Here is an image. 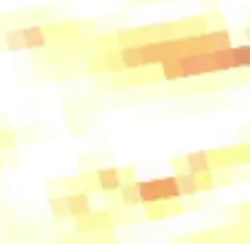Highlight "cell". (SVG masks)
<instances>
[{
	"mask_svg": "<svg viewBox=\"0 0 250 244\" xmlns=\"http://www.w3.org/2000/svg\"><path fill=\"white\" fill-rule=\"evenodd\" d=\"M250 67V46H226L215 51H199V54H180L159 62L162 81H186L196 75H218L229 70H245Z\"/></svg>",
	"mask_w": 250,
	"mask_h": 244,
	"instance_id": "cell-1",
	"label": "cell"
},
{
	"mask_svg": "<svg viewBox=\"0 0 250 244\" xmlns=\"http://www.w3.org/2000/svg\"><path fill=\"white\" fill-rule=\"evenodd\" d=\"M137 193H140V206L153 204V201H164V199H183L175 174L153 177V180H137Z\"/></svg>",
	"mask_w": 250,
	"mask_h": 244,
	"instance_id": "cell-2",
	"label": "cell"
},
{
	"mask_svg": "<svg viewBox=\"0 0 250 244\" xmlns=\"http://www.w3.org/2000/svg\"><path fill=\"white\" fill-rule=\"evenodd\" d=\"M73 220H76V231L78 233H105V231H110V228L116 225L110 209H100V212L89 209L86 215H78V217H73Z\"/></svg>",
	"mask_w": 250,
	"mask_h": 244,
	"instance_id": "cell-3",
	"label": "cell"
},
{
	"mask_svg": "<svg viewBox=\"0 0 250 244\" xmlns=\"http://www.w3.org/2000/svg\"><path fill=\"white\" fill-rule=\"evenodd\" d=\"M186 206L180 204L178 199H164V201H153V204H146V217L148 220H162V217H175L183 215Z\"/></svg>",
	"mask_w": 250,
	"mask_h": 244,
	"instance_id": "cell-4",
	"label": "cell"
},
{
	"mask_svg": "<svg viewBox=\"0 0 250 244\" xmlns=\"http://www.w3.org/2000/svg\"><path fill=\"white\" fill-rule=\"evenodd\" d=\"M19 38H22V49L24 51H33V49H43V46H49V33H46V27H41V24L22 27V30H19Z\"/></svg>",
	"mask_w": 250,
	"mask_h": 244,
	"instance_id": "cell-5",
	"label": "cell"
},
{
	"mask_svg": "<svg viewBox=\"0 0 250 244\" xmlns=\"http://www.w3.org/2000/svg\"><path fill=\"white\" fill-rule=\"evenodd\" d=\"M65 206H67V217H78L86 215L92 209V199H89V190H70L65 196Z\"/></svg>",
	"mask_w": 250,
	"mask_h": 244,
	"instance_id": "cell-6",
	"label": "cell"
},
{
	"mask_svg": "<svg viewBox=\"0 0 250 244\" xmlns=\"http://www.w3.org/2000/svg\"><path fill=\"white\" fill-rule=\"evenodd\" d=\"M94 180H97V190H103V193H116V190H119V185H121L119 167L97 169V172H94Z\"/></svg>",
	"mask_w": 250,
	"mask_h": 244,
	"instance_id": "cell-7",
	"label": "cell"
},
{
	"mask_svg": "<svg viewBox=\"0 0 250 244\" xmlns=\"http://www.w3.org/2000/svg\"><path fill=\"white\" fill-rule=\"evenodd\" d=\"M119 204L124 206H140V193H137V180H126L119 185Z\"/></svg>",
	"mask_w": 250,
	"mask_h": 244,
	"instance_id": "cell-8",
	"label": "cell"
},
{
	"mask_svg": "<svg viewBox=\"0 0 250 244\" xmlns=\"http://www.w3.org/2000/svg\"><path fill=\"white\" fill-rule=\"evenodd\" d=\"M186 161V169L191 174H202V172H210V158H207V150H199V153H188L183 156Z\"/></svg>",
	"mask_w": 250,
	"mask_h": 244,
	"instance_id": "cell-9",
	"label": "cell"
},
{
	"mask_svg": "<svg viewBox=\"0 0 250 244\" xmlns=\"http://www.w3.org/2000/svg\"><path fill=\"white\" fill-rule=\"evenodd\" d=\"M175 180H178L180 196H196V193H199V188H196V174H191L188 169L175 172Z\"/></svg>",
	"mask_w": 250,
	"mask_h": 244,
	"instance_id": "cell-10",
	"label": "cell"
},
{
	"mask_svg": "<svg viewBox=\"0 0 250 244\" xmlns=\"http://www.w3.org/2000/svg\"><path fill=\"white\" fill-rule=\"evenodd\" d=\"M49 206H51V215H54L57 220H62V217H67L65 196H51V199H49Z\"/></svg>",
	"mask_w": 250,
	"mask_h": 244,
	"instance_id": "cell-11",
	"label": "cell"
},
{
	"mask_svg": "<svg viewBox=\"0 0 250 244\" xmlns=\"http://www.w3.org/2000/svg\"><path fill=\"white\" fill-rule=\"evenodd\" d=\"M11 148H17L14 129H0V150H11Z\"/></svg>",
	"mask_w": 250,
	"mask_h": 244,
	"instance_id": "cell-12",
	"label": "cell"
},
{
	"mask_svg": "<svg viewBox=\"0 0 250 244\" xmlns=\"http://www.w3.org/2000/svg\"><path fill=\"white\" fill-rule=\"evenodd\" d=\"M6 49L8 51H24L22 49V38H19V30H8L6 33Z\"/></svg>",
	"mask_w": 250,
	"mask_h": 244,
	"instance_id": "cell-13",
	"label": "cell"
},
{
	"mask_svg": "<svg viewBox=\"0 0 250 244\" xmlns=\"http://www.w3.org/2000/svg\"><path fill=\"white\" fill-rule=\"evenodd\" d=\"M119 174H121V183H126V180H137L135 177V167H121Z\"/></svg>",
	"mask_w": 250,
	"mask_h": 244,
	"instance_id": "cell-14",
	"label": "cell"
},
{
	"mask_svg": "<svg viewBox=\"0 0 250 244\" xmlns=\"http://www.w3.org/2000/svg\"><path fill=\"white\" fill-rule=\"evenodd\" d=\"M239 223H242V225H248V223H250V206L248 204L239 206Z\"/></svg>",
	"mask_w": 250,
	"mask_h": 244,
	"instance_id": "cell-15",
	"label": "cell"
}]
</instances>
